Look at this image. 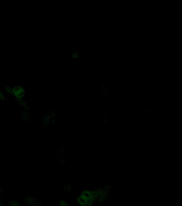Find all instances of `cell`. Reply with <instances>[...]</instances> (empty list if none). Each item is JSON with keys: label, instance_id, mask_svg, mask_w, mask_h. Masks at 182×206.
I'll list each match as a JSON object with an SVG mask.
<instances>
[{"label": "cell", "instance_id": "cell-1", "mask_svg": "<svg viewBox=\"0 0 182 206\" xmlns=\"http://www.w3.org/2000/svg\"><path fill=\"white\" fill-rule=\"evenodd\" d=\"M37 201H38V200L34 198H33V197H25V199L24 200V203L25 204L30 206V204H33L34 203L37 202Z\"/></svg>", "mask_w": 182, "mask_h": 206}, {"label": "cell", "instance_id": "cell-2", "mask_svg": "<svg viewBox=\"0 0 182 206\" xmlns=\"http://www.w3.org/2000/svg\"><path fill=\"white\" fill-rule=\"evenodd\" d=\"M8 206H21V204L18 202V201L12 200L8 202Z\"/></svg>", "mask_w": 182, "mask_h": 206}, {"label": "cell", "instance_id": "cell-3", "mask_svg": "<svg viewBox=\"0 0 182 206\" xmlns=\"http://www.w3.org/2000/svg\"><path fill=\"white\" fill-rule=\"evenodd\" d=\"M30 118V115L27 112H24L22 113V118L25 121H29Z\"/></svg>", "mask_w": 182, "mask_h": 206}, {"label": "cell", "instance_id": "cell-4", "mask_svg": "<svg viewBox=\"0 0 182 206\" xmlns=\"http://www.w3.org/2000/svg\"><path fill=\"white\" fill-rule=\"evenodd\" d=\"M58 204H59V206H69L67 202L66 201L63 200H59Z\"/></svg>", "mask_w": 182, "mask_h": 206}, {"label": "cell", "instance_id": "cell-5", "mask_svg": "<svg viewBox=\"0 0 182 206\" xmlns=\"http://www.w3.org/2000/svg\"><path fill=\"white\" fill-rule=\"evenodd\" d=\"M79 56V52H73V53L71 54V56L74 59L78 58Z\"/></svg>", "mask_w": 182, "mask_h": 206}, {"label": "cell", "instance_id": "cell-6", "mask_svg": "<svg viewBox=\"0 0 182 206\" xmlns=\"http://www.w3.org/2000/svg\"><path fill=\"white\" fill-rule=\"evenodd\" d=\"M42 206V205L41 204V203H40V202H39L38 201L37 202H35L33 204H30V206Z\"/></svg>", "mask_w": 182, "mask_h": 206}, {"label": "cell", "instance_id": "cell-7", "mask_svg": "<svg viewBox=\"0 0 182 206\" xmlns=\"http://www.w3.org/2000/svg\"><path fill=\"white\" fill-rule=\"evenodd\" d=\"M107 86V84H102L101 85V89H106Z\"/></svg>", "mask_w": 182, "mask_h": 206}, {"label": "cell", "instance_id": "cell-8", "mask_svg": "<svg viewBox=\"0 0 182 206\" xmlns=\"http://www.w3.org/2000/svg\"><path fill=\"white\" fill-rule=\"evenodd\" d=\"M3 194V192L2 191V189L0 187V196H1Z\"/></svg>", "mask_w": 182, "mask_h": 206}, {"label": "cell", "instance_id": "cell-9", "mask_svg": "<svg viewBox=\"0 0 182 206\" xmlns=\"http://www.w3.org/2000/svg\"><path fill=\"white\" fill-rule=\"evenodd\" d=\"M101 91L105 92L106 91V89H101Z\"/></svg>", "mask_w": 182, "mask_h": 206}, {"label": "cell", "instance_id": "cell-10", "mask_svg": "<svg viewBox=\"0 0 182 206\" xmlns=\"http://www.w3.org/2000/svg\"><path fill=\"white\" fill-rule=\"evenodd\" d=\"M106 91L110 92L111 91L110 89H106Z\"/></svg>", "mask_w": 182, "mask_h": 206}, {"label": "cell", "instance_id": "cell-11", "mask_svg": "<svg viewBox=\"0 0 182 206\" xmlns=\"http://www.w3.org/2000/svg\"><path fill=\"white\" fill-rule=\"evenodd\" d=\"M100 94H101V95H107V94H106V93H105V92H101Z\"/></svg>", "mask_w": 182, "mask_h": 206}, {"label": "cell", "instance_id": "cell-12", "mask_svg": "<svg viewBox=\"0 0 182 206\" xmlns=\"http://www.w3.org/2000/svg\"><path fill=\"white\" fill-rule=\"evenodd\" d=\"M2 200H1V196H0V204H2Z\"/></svg>", "mask_w": 182, "mask_h": 206}, {"label": "cell", "instance_id": "cell-13", "mask_svg": "<svg viewBox=\"0 0 182 206\" xmlns=\"http://www.w3.org/2000/svg\"><path fill=\"white\" fill-rule=\"evenodd\" d=\"M0 206H3V204H0Z\"/></svg>", "mask_w": 182, "mask_h": 206}, {"label": "cell", "instance_id": "cell-14", "mask_svg": "<svg viewBox=\"0 0 182 206\" xmlns=\"http://www.w3.org/2000/svg\"><path fill=\"white\" fill-rule=\"evenodd\" d=\"M78 59H80V56H78Z\"/></svg>", "mask_w": 182, "mask_h": 206}]
</instances>
